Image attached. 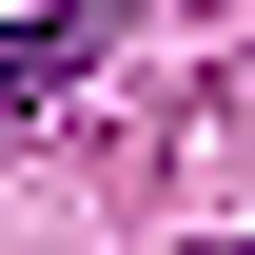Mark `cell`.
<instances>
[{
  "label": "cell",
  "mask_w": 255,
  "mask_h": 255,
  "mask_svg": "<svg viewBox=\"0 0 255 255\" xmlns=\"http://www.w3.org/2000/svg\"><path fill=\"white\" fill-rule=\"evenodd\" d=\"M98 39H118V0H39V20L0 39V118H39V98H59V79L98 59Z\"/></svg>",
  "instance_id": "cell-1"
}]
</instances>
